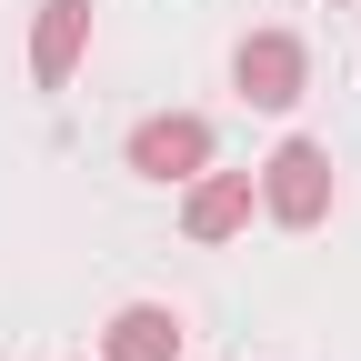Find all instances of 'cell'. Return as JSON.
<instances>
[{"mask_svg": "<svg viewBox=\"0 0 361 361\" xmlns=\"http://www.w3.org/2000/svg\"><path fill=\"white\" fill-rule=\"evenodd\" d=\"M261 211L281 221V231H311V221L331 211V151L322 141H281L261 161Z\"/></svg>", "mask_w": 361, "mask_h": 361, "instance_id": "1", "label": "cell"}, {"mask_svg": "<svg viewBox=\"0 0 361 361\" xmlns=\"http://www.w3.org/2000/svg\"><path fill=\"white\" fill-rule=\"evenodd\" d=\"M231 80H241V101L251 111H291L301 101V80H311V51L291 30H251L241 51H231Z\"/></svg>", "mask_w": 361, "mask_h": 361, "instance_id": "2", "label": "cell"}, {"mask_svg": "<svg viewBox=\"0 0 361 361\" xmlns=\"http://www.w3.org/2000/svg\"><path fill=\"white\" fill-rule=\"evenodd\" d=\"M130 171H141V180H191V171H211V121H201V111L141 121V130H130Z\"/></svg>", "mask_w": 361, "mask_h": 361, "instance_id": "3", "label": "cell"}, {"mask_svg": "<svg viewBox=\"0 0 361 361\" xmlns=\"http://www.w3.org/2000/svg\"><path fill=\"white\" fill-rule=\"evenodd\" d=\"M90 51V0H40V30H30V80L61 90Z\"/></svg>", "mask_w": 361, "mask_h": 361, "instance_id": "4", "label": "cell"}, {"mask_svg": "<svg viewBox=\"0 0 361 361\" xmlns=\"http://www.w3.org/2000/svg\"><path fill=\"white\" fill-rule=\"evenodd\" d=\"M241 221H251V171H191L180 231H191V241H231Z\"/></svg>", "mask_w": 361, "mask_h": 361, "instance_id": "5", "label": "cell"}, {"mask_svg": "<svg viewBox=\"0 0 361 361\" xmlns=\"http://www.w3.org/2000/svg\"><path fill=\"white\" fill-rule=\"evenodd\" d=\"M101 361H180V311H161V301H130V311H111Z\"/></svg>", "mask_w": 361, "mask_h": 361, "instance_id": "6", "label": "cell"}]
</instances>
